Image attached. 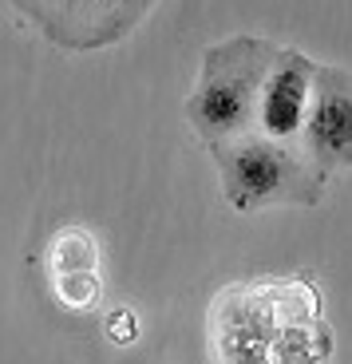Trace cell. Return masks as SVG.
Segmentation results:
<instances>
[{"instance_id": "cell-2", "label": "cell", "mask_w": 352, "mask_h": 364, "mask_svg": "<svg viewBox=\"0 0 352 364\" xmlns=\"http://www.w3.org/2000/svg\"><path fill=\"white\" fill-rule=\"evenodd\" d=\"M281 48L262 36L222 40L202 60L198 83L186 100V119L206 146L257 135L262 100Z\"/></svg>"}, {"instance_id": "cell-8", "label": "cell", "mask_w": 352, "mask_h": 364, "mask_svg": "<svg viewBox=\"0 0 352 364\" xmlns=\"http://www.w3.org/2000/svg\"><path fill=\"white\" fill-rule=\"evenodd\" d=\"M107 333L111 341H135V313L131 309H119L107 317Z\"/></svg>"}, {"instance_id": "cell-4", "label": "cell", "mask_w": 352, "mask_h": 364, "mask_svg": "<svg viewBox=\"0 0 352 364\" xmlns=\"http://www.w3.org/2000/svg\"><path fill=\"white\" fill-rule=\"evenodd\" d=\"M40 36L68 52H100L127 40L159 0H9Z\"/></svg>"}, {"instance_id": "cell-1", "label": "cell", "mask_w": 352, "mask_h": 364, "mask_svg": "<svg viewBox=\"0 0 352 364\" xmlns=\"http://www.w3.org/2000/svg\"><path fill=\"white\" fill-rule=\"evenodd\" d=\"M210 348L218 364H329L333 337L313 285H230L210 305Z\"/></svg>"}, {"instance_id": "cell-7", "label": "cell", "mask_w": 352, "mask_h": 364, "mask_svg": "<svg viewBox=\"0 0 352 364\" xmlns=\"http://www.w3.org/2000/svg\"><path fill=\"white\" fill-rule=\"evenodd\" d=\"M55 297L72 309H91L100 301V277L95 273H63V277H55Z\"/></svg>"}, {"instance_id": "cell-5", "label": "cell", "mask_w": 352, "mask_h": 364, "mask_svg": "<svg viewBox=\"0 0 352 364\" xmlns=\"http://www.w3.org/2000/svg\"><path fill=\"white\" fill-rule=\"evenodd\" d=\"M301 146H305L309 163L321 174L336 171V166H352V75L348 72L316 64Z\"/></svg>"}, {"instance_id": "cell-3", "label": "cell", "mask_w": 352, "mask_h": 364, "mask_svg": "<svg viewBox=\"0 0 352 364\" xmlns=\"http://www.w3.org/2000/svg\"><path fill=\"white\" fill-rule=\"evenodd\" d=\"M210 155L222 174V191L238 210H262L277 202H309L321 198L325 174L309 163L305 146L277 143V139H234V143L210 146Z\"/></svg>"}, {"instance_id": "cell-6", "label": "cell", "mask_w": 352, "mask_h": 364, "mask_svg": "<svg viewBox=\"0 0 352 364\" xmlns=\"http://www.w3.org/2000/svg\"><path fill=\"white\" fill-rule=\"evenodd\" d=\"M52 273H95V242L83 230H63L52 242Z\"/></svg>"}]
</instances>
